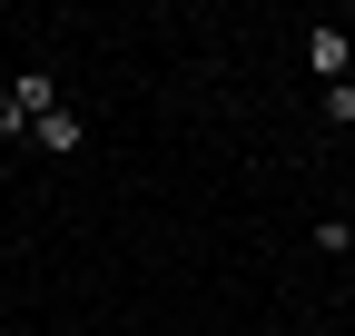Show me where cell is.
<instances>
[{"label":"cell","mask_w":355,"mask_h":336,"mask_svg":"<svg viewBox=\"0 0 355 336\" xmlns=\"http://www.w3.org/2000/svg\"><path fill=\"white\" fill-rule=\"evenodd\" d=\"M306 69H316L326 90H336V79L355 69V30H316V40H306Z\"/></svg>","instance_id":"1"},{"label":"cell","mask_w":355,"mask_h":336,"mask_svg":"<svg viewBox=\"0 0 355 336\" xmlns=\"http://www.w3.org/2000/svg\"><path fill=\"white\" fill-rule=\"evenodd\" d=\"M10 99H20V119L40 129V119L60 109V79H50V69H20V79H10Z\"/></svg>","instance_id":"2"},{"label":"cell","mask_w":355,"mask_h":336,"mask_svg":"<svg viewBox=\"0 0 355 336\" xmlns=\"http://www.w3.org/2000/svg\"><path fill=\"white\" fill-rule=\"evenodd\" d=\"M30 139L50 149V158H79V139H89V119H79V109H50V119H40Z\"/></svg>","instance_id":"3"},{"label":"cell","mask_w":355,"mask_h":336,"mask_svg":"<svg viewBox=\"0 0 355 336\" xmlns=\"http://www.w3.org/2000/svg\"><path fill=\"white\" fill-rule=\"evenodd\" d=\"M316 247L326 258H355V218H316Z\"/></svg>","instance_id":"4"},{"label":"cell","mask_w":355,"mask_h":336,"mask_svg":"<svg viewBox=\"0 0 355 336\" xmlns=\"http://www.w3.org/2000/svg\"><path fill=\"white\" fill-rule=\"evenodd\" d=\"M326 119H336V129H355V79H336V90H326Z\"/></svg>","instance_id":"5"},{"label":"cell","mask_w":355,"mask_h":336,"mask_svg":"<svg viewBox=\"0 0 355 336\" xmlns=\"http://www.w3.org/2000/svg\"><path fill=\"white\" fill-rule=\"evenodd\" d=\"M20 129H30V119H20V99H10V90H0V149H10Z\"/></svg>","instance_id":"6"}]
</instances>
